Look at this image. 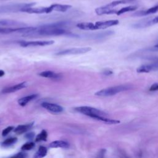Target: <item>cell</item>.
I'll return each instance as SVG.
<instances>
[{
    "mask_svg": "<svg viewBox=\"0 0 158 158\" xmlns=\"http://www.w3.org/2000/svg\"><path fill=\"white\" fill-rule=\"evenodd\" d=\"M54 43L53 40H40V41H21L19 43L22 47H29V46H44L52 44Z\"/></svg>",
    "mask_w": 158,
    "mask_h": 158,
    "instance_id": "obj_7",
    "label": "cell"
},
{
    "mask_svg": "<svg viewBox=\"0 0 158 158\" xmlns=\"http://www.w3.org/2000/svg\"><path fill=\"white\" fill-rule=\"evenodd\" d=\"M154 49H157V50H158V44H156V46H154V47H153Z\"/></svg>",
    "mask_w": 158,
    "mask_h": 158,
    "instance_id": "obj_34",
    "label": "cell"
},
{
    "mask_svg": "<svg viewBox=\"0 0 158 158\" xmlns=\"http://www.w3.org/2000/svg\"><path fill=\"white\" fill-rule=\"evenodd\" d=\"M114 34V31L109 30V31H106L103 32H100V33H91V34H87L85 35L83 37L91 40H102L103 38H105L107 36H109Z\"/></svg>",
    "mask_w": 158,
    "mask_h": 158,
    "instance_id": "obj_11",
    "label": "cell"
},
{
    "mask_svg": "<svg viewBox=\"0 0 158 158\" xmlns=\"http://www.w3.org/2000/svg\"><path fill=\"white\" fill-rule=\"evenodd\" d=\"M38 96V95L37 94H33L26 96L25 97H23V98H21L20 99H19L18 100V104L21 106H25L29 102L36 99Z\"/></svg>",
    "mask_w": 158,
    "mask_h": 158,
    "instance_id": "obj_18",
    "label": "cell"
},
{
    "mask_svg": "<svg viewBox=\"0 0 158 158\" xmlns=\"http://www.w3.org/2000/svg\"><path fill=\"white\" fill-rule=\"evenodd\" d=\"M158 70V60L152 61V63L139 66L136 71L138 73H148L151 71Z\"/></svg>",
    "mask_w": 158,
    "mask_h": 158,
    "instance_id": "obj_10",
    "label": "cell"
},
{
    "mask_svg": "<svg viewBox=\"0 0 158 158\" xmlns=\"http://www.w3.org/2000/svg\"><path fill=\"white\" fill-rule=\"evenodd\" d=\"M0 1H2V0H0Z\"/></svg>",
    "mask_w": 158,
    "mask_h": 158,
    "instance_id": "obj_35",
    "label": "cell"
},
{
    "mask_svg": "<svg viewBox=\"0 0 158 158\" xmlns=\"http://www.w3.org/2000/svg\"><path fill=\"white\" fill-rule=\"evenodd\" d=\"M13 128H14V127H11V126L6 128L5 129H4V130H2V135L3 136H6V135H8V133H9L13 130Z\"/></svg>",
    "mask_w": 158,
    "mask_h": 158,
    "instance_id": "obj_26",
    "label": "cell"
},
{
    "mask_svg": "<svg viewBox=\"0 0 158 158\" xmlns=\"http://www.w3.org/2000/svg\"><path fill=\"white\" fill-rule=\"evenodd\" d=\"M17 141V138L15 137L14 138H9L6 139H5L2 143L1 146L2 147H8L11 146L12 144H14Z\"/></svg>",
    "mask_w": 158,
    "mask_h": 158,
    "instance_id": "obj_24",
    "label": "cell"
},
{
    "mask_svg": "<svg viewBox=\"0 0 158 158\" xmlns=\"http://www.w3.org/2000/svg\"><path fill=\"white\" fill-rule=\"evenodd\" d=\"M156 23H158V16H156L153 19H151V18L149 19V20H148L149 26H151Z\"/></svg>",
    "mask_w": 158,
    "mask_h": 158,
    "instance_id": "obj_28",
    "label": "cell"
},
{
    "mask_svg": "<svg viewBox=\"0 0 158 158\" xmlns=\"http://www.w3.org/2000/svg\"><path fill=\"white\" fill-rule=\"evenodd\" d=\"M27 27L25 23L9 19H0V27Z\"/></svg>",
    "mask_w": 158,
    "mask_h": 158,
    "instance_id": "obj_9",
    "label": "cell"
},
{
    "mask_svg": "<svg viewBox=\"0 0 158 158\" xmlns=\"http://www.w3.org/2000/svg\"><path fill=\"white\" fill-rule=\"evenodd\" d=\"M137 9V7L135 6H127L121 8L120 10L117 11V13L116 14L117 15H120L123 13L127 12H130V11H134Z\"/></svg>",
    "mask_w": 158,
    "mask_h": 158,
    "instance_id": "obj_22",
    "label": "cell"
},
{
    "mask_svg": "<svg viewBox=\"0 0 158 158\" xmlns=\"http://www.w3.org/2000/svg\"><path fill=\"white\" fill-rule=\"evenodd\" d=\"M27 154L25 152H19L17 153L9 158H26Z\"/></svg>",
    "mask_w": 158,
    "mask_h": 158,
    "instance_id": "obj_27",
    "label": "cell"
},
{
    "mask_svg": "<svg viewBox=\"0 0 158 158\" xmlns=\"http://www.w3.org/2000/svg\"><path fill=\"white\" fill-rule=\"evenodd\" d=\"M47 148L43 146H41L39 147L38 150L36 152L33 158H43L47 155Z\"/></svg>",
    "mask_w": 158,
    "mask_h": 158,
    "instance_id": "obj_21",
    "label": "cell"
},
{
    "mask_svg": "<svg viewBox=\"0 0 158 158\" xmlns=\"http://www.w3.org/2000/svg\"><path fill=\"white\" fill-rule=\"evenodd\" d=\"M34 147H35V143L33 142H28L22 146L21 149L23 151H28L33 149Z\"/></svg>",
    "mask_w": 158,
    "mask_h": 158,
    "instance_id": "obj_25",
    "label": "cell"
},
{
    "mask_svg": "<svg viewBox=\"0 0 158 158\" xmlns=\"http://www.w3.org/2000/svg\"><path fill=\"white\" fill-rule=\"evenodd\" d=\"M54 11V4H52L48 7H28L27 9H25L23 10L22 12H27L29 14H49L51 12Z\"/></svg>",
    "mask_w": 158,
    "mask_h": 158,
    "instance_id": "obj_6",
    "label": "cell"
},
{
    "mask_svg": "<svg viewBox=\"0 0 158 158\" xmlns=\"http://www.w3.org/2000/svg\"><path fill=\"white\" fill-rule=\"evenodd\" d=\"M157 11H158V4L153 6L147 10H140L136 12H135L134 14H132V16H135V17H140V16H145V15H148L149 14H154L156 13Z\"/></svg>",
    "mask_w": 158,
    "mask_h": 158,
    "instance_id": "obj_16",
    "label": "cell"
},
{
    "mask_svg": "<svg viewBox=\"0 0 158 158\" xmlns=\"http://www.w3.org/2000/svg\"><path fill=\"white\" fill-rule=\"evenodd\" d=\"M38 75L40 77H44V78H50L51 80H59L62 78V75L59 73H56L54 71L51 70H44L42 71L40 73H38Z\"/></svg>",
    "mask_w": 158,
    "mask_h": 158,
    "instance_id": "obj_14",
    "label": "cell"
},
{
    "mask_svg": "<svg viewBox=\"0 0 158 158\" xmlns=\"http://www.w3.org/2000/svg\"><path fill=\"white\" fill-rule=\"evenodd\" d=\"M158 90V83H154L153 85H152L149 88V91H157Z\"/></svg>",
    "mask_w": 158,
    "mask_h": 158,
    "instance_id": "obj_29",
    "label": "cell"
},
{
    "mask_svg": "<svg viewBox=\"0 0 158 158\" xmlns=\"http://www.w3.org/2000/svg\"><path fill=\"white\" fill-rule=\"evenodd\" d=\"M71 22L62 21L52 23L43 25L35 28V30L30 33L22 35L23 36H72L71 32L67 30Z\"/></svg>",
    "mask_w": 158,
    "mask_h": 158,
    "instance_id": "obj_1",
    "label": "cell"
},
{
    "mask_svg": "<svg viewBox=\"0 0 158 158\" xmlns=\"http://www.w3.org/2000/svg\"><path fill=\"white\" fill-rule=\"evenodd\" d=\"M77 27L83 30H94V23L91 22H80L77 24Z\"/></svg>",
    "mask_w": 158,
    "mask_h": 158,
    "instance_id": "obj_20",
    "label": "cell"
},
{
    "mask_svg": "<svg viewBox=\"0 0 158 158\" xmlns=\"http://www.w3.org/2000/svg\"><path fill=\"white\" fill-rule=\"evenodd\" d=\"M91 50L89 47H83V48H72L67 49H64L56 53L57 56H65V55H71V54H85Z\"/></svg>",
    "mask_w": 158,
    "mask_h": 158,
    "instance_id": "obj_5",
    "label": "cell"
},
{
    "mask_svg": "<svg viewBox=\"0 0 158 158\" xmlns=\"http://www.w3.org/2000/svg\"><path fill=\"white\" fill-rule=\"evenodd\" d=\"M28 86V83L27 81H23L22 83H20L19 84H16L15 85L9 86V87H6L5 88H4L1 92L2 93L4 94H7V93H14L15 92L17 91L20 90L23 88H25L26 87H27Z\"/></svg>",
    "mask_w": 158,
    "mask_h": 158,
    "instance_id": "obj_13",
    "label": "cell"
},
{
    "mask_svg": "<svg viewBox=\"0 0 158 158\" xmlns=\"http://www.w3.org/2000/svg\"><path fill=\"white\" fill-rule=\"evenodd\" d=\"M34 136H35V133L34 132H30V133H26L25 137L27 139H31L34 137Z\"/></svg>",
    "mask_w": 158,
    "mask_h": 158,
    "instance_id": "obj_31",
    "label": "cell"
},
{
    "mask_svg": "<svg viewBox=\"0 0 158 158\" xmlns=\"http://www.w3.org/2000/svg\"><path fill=\"white\" fill-rule=\"evenodd\" d=\"M75 110L78 112H80L85 115L89 116L93 118H94L98 116L106 117L107 115L106 113L99 110L96 108L89 107V106H80L75 108Z\"/></svg>",
    "mask_w": 158,
    "mask_h": 158,
    "instance_id": "obj_4",
    "label": "cell"
},
{
    "mask_svg": "<svg viewBox=\"0 0 158 158\" xmlns=\"http://www.w3.org/2000/svg\"><path fill=\"white\" fill-rule=\"evenodd\" d=\"M36 4L35 2L30 3H20V4H13L4 5L0 6V12H22L25 9L31 7Z\"/></svg>",
    "mask_w": 158,
    "mask_h": 158,
    "instance_id": "obj_3",
    "label": "cell"
},
{
    "mask_svg": "<svg viewBox=\"0 0 158 158\" xmlns=\"http://www.w3.org/2000/svg\"><path fill=\"white\" fill-rule=\"evenodd\" d=\"M130 88L131 86L128 85H121L111 86V87L104 88L97 91L95 93V95L98 96H102V97L110 96L115 95L122 91H125L126 90H128Z\"/></svg>",
    "mask_w": 158,
    "mask_h": 158,
    "instance_id": "obj_2",
    "label": "cell"
},
{
    "mask_svg": "<svg viewBox=\"0 0 158 158\" xmlns=\"http://www.w3.org/2000/svg\"><path fill=\"white\" fill-rule=\"evenodd\" d=\"M49 146L51 148H69L70 145L69 143L67 141L63 140H56L51 142Z\"/></svg>",
    "mask_w": 158,
    "mask_h": 158,
    "instance_id": "obj_19",
    "label": "cell"
},
{
    "mask_svg": "<svg viewBox=\"0 0 158 158\" xmlns=\"http://www.w3.org/2000/svg\"><path fill=\"white\" fill-rule=\"evenodd\" d=\"M118 23H119V21L118 20H106V21L96 22L95 23H94V30L105 29L108 27L118 25Z\"/></svg>",
    "mask_w": 158,
    "mask_h": 158,
    "instance_id": "obj_8",
    "label": "cell"
},
{
    "mask_svg": "<svg viewBox=\"0 0 158 158\" xmlns=\"http://www.w3.org/2000/svg\"><path fill=\"white\" fill-rule=\"evenodd\" d=\"M102 73L104 75H106V76H108V75H110L113 73V72L110 70V69H106L104 70L103 72H102Z\"/></svg>",
    "mask_w": 158,
    "mask_h": 158,
    "instance_id": "obj_30",
    "label": "cell"
},
{
    "mask_svg": "<svg viewBox=\"0 0 158 158\" xmlns=\"http://www.w3.org/2000/svg\"><path fill=\"white\" fill-rule=\"evenodd\" d=\"M34 123H30L28 124H25V125H18L15 128H14V131L19 135L26 133L27 131H28L29 130H30L33 126Z\"/></svg>",
    "mask_w": 158,
    "mask_h": 158,
    "instance_id": "obj_17",
    "label": "cell"
},
{
    "mask_svg": "<svg viewBox=\"0 0 158 158\" xmlns=\"http://www.w3.org/2000/svg\"><path fill=\"white\" fill-rule=\"evenodd\" d=\"M48 137V133L45 130H43L36 137L35 141L36 142H39L41 141H46L47 140Z\"/></svg>",
    "mask_w": 158,
    "mask_h": 158,
    "instance_id": "obj_23",
    "label": "cell"
},
{
    "mask_svg": "<svg viewBox=\"0 0 158 158\" xmlns=\"http://www.w3.org/2000/svg\"><path fill=\"white\" fill-rule=\"evenodd\" d=\"M117 11L115 9H112L110 7H109L108 6H104L102 7H98L95 9V12L96 13V14L99 15H104V14H117Z\"/></svg>",
    "mask_w": 158,
    "mask_h": 158,
    "instance_id": "obj_15",
    "label": "cell"
},
{
    "mask_svg": "<svg viewBox=\"0 0 158 158\" xmlns=\"http://www.w3.org/2000/svg\"><path fill=\"white\" fill-rule=\"evenodd\" d=\"M105 152H106V149H101V150L100 151V152H99V154H98V158H103L104 156Z\"/></svg>",
    "mask_w": 158,
    "mask_h": 158,
    "instance_id": "obj_32",
    "label": "cell"
},
{
    "mask_svg": "<svg viewBox=\"0 0 158 158\" xmlns=\"http://www.w3.org/2000/svg\"><path fill=\"white\" fill-rule=\"evenodd\" d=\"M41 106L52 113H60L64 110V108L61 106L54 103L44 102L41 104Z\"/></svg>",
    "mask_w": 158,
    "mask_h": 158,
    "instance_id": "obj_12",
    "label": "cell"
},
{
    "mask_svg": "<svg viewBox=\"0 0 158 158\" xmlns=\"http://www.w3.org/2000/svg\"><path fill=\"white\" fill-rule=\"evenodd\" d=\"M5 74V72L4 70H0V77H2Z\"/></svg>",
    "mask_w": 158,
    "mask_h": 158,
    "instance_id": "obj_33",
    "label": "cell"
}]
</instances>
